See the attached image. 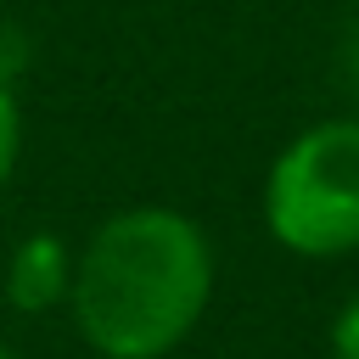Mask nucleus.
<instances>
[{
  "label": "nucleus",
  "instance_id": "8",
  "mask_svg": "<svg viewBox=\"0 0 359 359\" xmlns=\"http://www.w3.org/2000/svg\"><path fill=\"white\" fill-rule=\"evenodd\" d=\"M0 359H22V353H17V348H11V342H0Z\"/></svg>",
  "mask_w": 359,
  "mask_h": 359
},
{
  "label": "nucleus",
  "instance_id": "2",
  "mask_svg": "<svg viewBox=\"0 0 359 359\" xmlns=\"http://www.w3.org/2000/svg\"><path fill=\"white\" fill-rule=\"evenodd\" d=\"M264 230L292 258H348L359 247V118H320L275 151Z\"/></svg>",
  "mask_w": 359,
  "mask_h": 359
},
{
  "label": "nucleus",
  "instance_id": "3",
  "mask_svg": "<svg viewBox=\"0 0 359 359\" xmlns=\"http://www.w3.org/2000/svg\"><path fill=\"white\" fill-rule=\"evenodd\" d=\"M67 280H73V247H67V236L28 230L6 252L0 297H6L11 314H56L67 303Z\"/></svg>",
  "mask_w": 359,
  "mask_h": 359
},
{
  "label": "nucleus",
  "instance_id": "4",
  "mask_svg": "<svg viewBox=\"0 0 359 359\" xmlns=\"http://www.w3.org/2000/svg\"><path fill=\"white\" fill-rule=\"evenodd\" d=\"M22 140H28V123H22V95L11 79H0V191L17 180L22 168Z\"/></svg>",
  "mask_w": 359,
  "mask_h": 359
},
{
  "label": "nucleus",
  "instance_id": "6",
  "mask_svg": "<svg viewBox=\"0 0 359 359\" xmlns=\"http://www.w3.org/2000/svg\"><path fill=\"white\" fill-rule=\"evenodd\" d=\"M28 73V34L22 28H11V22H0V79H22Z\"/></svg>",
  "mask_w": 359,
  "mask_h": 359
},
{
  "label": "nucleus",
  "instance_id": "7",
  "mask_svg": "<svg viewBox=\"0 0 359 359\" xmlns=\"http://www.w3.org/2000/svg\"><path fill=\"white\" fill-rule=\"evenodd\" d=\"M348 79L359 84V22H353V34H348Z\"/></svg>",
  "mask_w": 359,
  "mask_h": 359
},
{
  "label": "nucleus",
  "instance_id": "5",
  "mask_svg": "<svg viewBox=\"0 0 359 359\" xmlns=\"http://www.w3.org/2000/svg\"><path fill=\"white\" fill-rule=\"evenodd\" d=\"M331 359H359V292L331 314Z\"/></svg>",
  "mask_w": 359,
  "mask_h": 359
},
{
  "label": "nucleus",
  "instance_id": "1",
  "mask_svg": "<svg viewBox=\"0 0 359 359\" xmlns=\"http://www.w3.org/2000/svg\"><path fill=\"white\" fill-rule=\"evenodd\" d=\"M219 258L168 202H129L73 247L67 320L95 359H168L208 314Z\"/></svg>",
  "mask_w": 359,
  "mask_h": 359
}]
</instances>
